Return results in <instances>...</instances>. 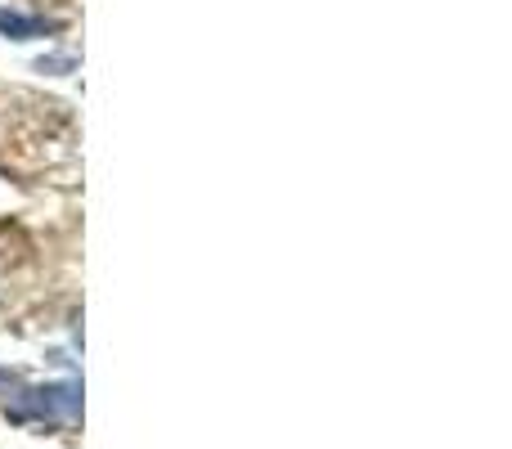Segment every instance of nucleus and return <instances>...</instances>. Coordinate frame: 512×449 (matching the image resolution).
Wrapping results in <instances>:
<instances>
[{"instance_id": "obj_1", "label": "nucleus", "mask_w": 512, "mask_h": 449, "mask_svg": "<svg viewBox=\"0 0 512 449\" xmlns=\"http://www.w3.org/2000/svg\"><path fill=\"white\" fill-rule=\"evenodd\" d=\"M0 32H9L14 41H32V36H45L50 32V23H41V18H23V14H9V9H0Z\"/></svg>"}]
</instances>
